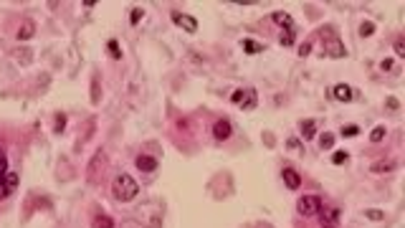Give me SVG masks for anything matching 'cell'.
Returning <instances> with one entry per match:
<instances>
[{
    "instance_id": "cell-1",
    "label": "cell",
    "mask_w": 405,
    "mask_h": 228,
    "mask_svg": "<svg viewBox=\"0 0 405 228\" xmlns=\"http://www.w3.org/2000/svg\"><path fill=\"white\" fill-rule=\"evenodd\" d=\"M137 193H139V185H137V180L132 175H127V172H119L117 177L111 180V195L117 198V200H122V203H127V200H132V198H137Z\"/></svg>"
},
{
    "instance_id": "cell-2",
    "label": "cell",
    "mask_w": 405,
    "mask_h": 228,
    "mask_svg": "<svg viewBox=\"0 0 405 228\" xmlns=\"http://www.w3.org/2000/svg\"><path fill=\"white\" fill-rule=\"evenodd\" d=\"M104 162H107V155H104V150H99L96 155L92 157V162H89V170H86V180L89 183H99L101 180V175H104Z\"/></svg>"
},
{
    "instance_id": "cell-3",
    "label": "cell",
    "mask_w": 405,
    "mask_h": 228,
    "mask_svg": "<svg viewBox=\"0 0 405 228\" xmlns=\"http://www.w3.org/2000/svg\"><path fill=\"white\" fill-rule=\"evenodd\" d=\"M319 208H322V198L319 195H304V198H299V203H296V210L301 213V215H316L319 213Z\"/></svg>"
},
{
    "instance_id": "cell-4",
    "label": "cell",
    "mask_w": 405,
    "mask_h": 228,
    "mask_svg": "<svg viewBox=\"0 0 405 228\" xmlns=\"http://www.w3.org/2000/svg\"><path fill=\"white\" fill-rule=\"evenodd\" d=\"M236 104H243V109H253L258 104V94H256V89H236L233 96H231Z\"/></svg>"
},
{
    "instance_id": "cell-5",
    "label": "cell",
    "mask_w": 405,
    "mask_h": 228,
    "mask_svg": "<svg viewBox=\"0 0 405 228\" xmlns=\"http://www.w3.org/2000/svg\"><path fill=\"white\" fill-rule=\"evenodd\" d=\"M322 38H327V43H324V51H327V56H332V58H342L347 54L345 46L339 43V38L332 33V31H322Z\"/></svg>"
},
{
    "instance_id": "cell-6",
    "label": "cell",
    "mask_w": 405,
    "mask_h": 228,
    "mask_svg": "<svg viewBox=\"0 0 405 228\" xmlns=\"http://www.w3.org/2000/svg\"><path fill=\"white\" fill-rule=\"evenodd\" d=\"M316 215H319V226L322 228H337L339 226V208H332V206L324 208L322 206Z\"/></svg>"
},
{
    "instance_id": "cell-7",
    "label": "cell",
    "mask_w": 405,
    "mask_h": 228,
    "mask_svg": "<svg viewBox=\"0 0 405 228\" xmlns=\"http://www.w3.org/2000/svg\"><path fill=\"white\" fill-rule=\"evenodd\" d=\"M170 18H172V23H175V25H180V28H183V31H187V33H195V31H198V20H195L193 16H187V13L172 10V13H170Z\"/></svg>"
},
{
    "instance_id": "cell-8",
    "label": "cell",
    "mask_w": 405,
    "mask_h": 228,
    "mask_svg": "<svg viewBox=\"0 0 405 228\" xmlns=\"http://www.w3.org/2000/svg\"><path fill=\"white\" fill-rule=\"evenodd\" d=\"M231 134H233V127H231V122H228V119H218V122L213 124V137L218 139V142L231 139Z\"/></svg>"
},
{
    "instance_id": "cell-9",
    "label": "cell",
    "mask_w": 405,
    "mask_h": 228,
    "mask_svg": "<svg viewBox=\"0 0 405 228\" xmlns=\"http://www.w3.org/2000/svg\"><path fill=\"white\" fill-rule=\"evenodd\" d=\"M271 20L276 25H281V28H286V31H294V18H291L289 13H284V10H274L271 13Z\"/></svg>"
},
{
    "instance_id": "cell-10",
    "label": "cell",
    "mask_w": 405,
    "mask_h": 228,
    "mask_svg": "<svg viewBox=\"0 0 405 228\" xmlns=\"http://www.w3.org/2000/svg\"><path fill=\"white\" fill-rule=\"evenodd\" d=\"M284 183H286V188L289 190H296V188H301V175L294 170V168H284Z\"/></svg>"
},
{
    "instance_id": "cell-11",
    "label": "cell",
    "mask_w": 405,
    "mask_h": 228,
    "mask_svg": "<svg viewBox=\"0 0 405 228\" xmlns=\"http://www.w3.org/2000/svg\"><path fill=\"white\" fill-rule=\"evenodd\" d=\"M137 168L142 170V172H155L157 170V160L152 157V155H139L137 157Z\"/></svg>"
},
{
    "instance_id": "cell-12",
    "label": "cell",
    "mask_w": 405,
    "mask_h": 228,
    "mask_svg": "<svg viewBox=\"0 0 405 228\" xmlns=\"http://www.w3.org/2000/svg\"><path fill=\"white\" fill-rule=\"evenodd\" d=\"M240 46H243V51H246V54H261V51H263V43L261 41H256V38H243V41H240Z\"/></svg>"
},
{
    "instance_id": "cell-13",
    "label": "cell",
    "mask_w": 405,
    "mask_h": 228,
    "mask_svg": "<svg viewBox=\"0 0 405 228\" xmlns=\"http://www.w3.org/2000/svg\"><path fill=\"white\" fill-rule=\"evenodd\" d=\"M36 36V25H33V20H25L20 28H18V41H28V38H33Z\"/></svg>"
},
{
    "instance_id": "cell-14",
    "label": "cell",
    "mask_w": 405,
    "mask_h": 228,
    "mask_svg": "<svg viewBox=\"0 0 405 228\" xmlns=\"http://www.w3.org/2000/svg\"><path fill=\"white\" fill-rule=\"evenodd\" d=\"M92 228H114V221L109 218L107 213H96L92 218Z\"/></svg>"
},
{
    "instance_id": "cell-15",
    "label": "cell",
    "mask_w": 405,
    "mask_h": 228,
    "mask_svg": "<svg viewBox=\"0 0 405 228\" xmlns=\"http://www.w3.org/2000/svg\"><path fill=\"white\" fill-rule=\"evenodd\" d=\"M299 130H301V137H304V139H312V137L316 134V122H314V119H304V122L299 124Z\"/></svg>"
},
{
    "instance_id": "cell-16",
    "label": "cell",
    "mask_w": 405,
    "mask_h": 228,
    "mask_svg": "<svg viewBox=\"0 0 405 228\" xmlns=\"http://www.w3.org/2000/svg\"><path fill=\"white\" fill-rule=\"evenodd\" d=\"M334 99L350 101V99H352V89H350L347 84H337V86H334Z\"/></svg>"
},
{
    "instance_id": "cell-17",
    "label": "cell",
    "mask_w": 405,
    "mask_h": 228,
    "mask_svg": "<svg viewBox=\"0 0 405 228\" xmlns=\"http://www.w3.org/2000/svg\"><path fill=\"white\" fill-rule=\"evenodd\" d=\"M392 168H395V162H392V160H380V162H375V165H372L370 170L380 175V172H390Z\"/></svg>"
},
{
    "instance_id": "cell-18",
    "label": "cell",
    "mask_w": 405,
    "mask_h": 228,
    "mask_svg": "<svg viewBox=\"0 0 405 228\" xmlns=\"http://www.w3.org/2000/svg\"><path fill=\"white\" fill-rule=\"evenodd\" d=\"M107 51H109V56H111V58H122V46H119L117 38H111V41L107 43Z\"/></svg>"
},
{
    "instance_id": "cell-19",
    "label": "cell",
    "mask_w": 405,
    "mask_h": 228,
    "mask_svg": "<svg viewBox=\"0 0 405 228\" xmlns=\"http://www.w3.org/2000/svg\"><path fill=\"white\" fill-rule=\"evenodd\" d=\"M54 132L56 134H61L63 130H66V114H63V112H56V117H54Z\"/></svg>"
},
{
    "instance_id": "cell-20",
    "label": "cell",
    "mask_w": 405,
    "mask_h": 228,
    "mask_svg": "<svg viewBox=\"0 0 405 228\" xmlns=\"http://www.w3.org/2000/svg\"><path fill=\"white\" fill-rule=\"evenodd\" d=\"M3 183H5V188H8V193H13V190H16V188H18V183H20V177H18V172H8Z\"/></svg>"
},
{
    "instance_id": "cell-21",
    "label": "cell",
    "mask_w": 405,
    "mask_h": 228,
    "mask_svg": "<svg viewBox=\"0 0 405 228\" xmlns=\"http://www.w3.org/2000/svg\"><path fill=\"white\" fill-rule=\"evenodd\" d=\"M13 58H18L20 63H23V66H28V63H31V51H13Z\"/></svg>"
},
{
    "instance_id": "cell-22",
    "label": "cell",
    "mask_w": 405,
    "mask_h": 228,
    "mask_svg": "<svg viewBox=\"0 0 405 228\" xmlns=\"http://www.w3.org/2000/svg\"><path fill=\"white\" fill-rule=\"evenodd\" d=\"M319 145H322L324 150H332V147H334V134H332V132H324V134L319 137Z\"/></svg>"
},
{
    "instance_id": "cell-23",
    "label": "cell",
    "mask_w": 405,
    "mask_h": 228,
    "mask_svg": "<svg viewBox=\"0 0 405 228\" xmlns=\"http://www.w3.org/2000/svg\"><path fill=\"white\" fill-rule=\"evenodd\" d=\"M372 33H375V25H372L370 20H365V23L360 25V36H362V38H370Z\"/></svg>"
},
{
    "instance_id": "cell-24",
    "label": "cell",
    "mask_w": 405,
    "mask_h": 228,
    "mask_svg": "<svg viewBox=\"0 0 405 228\" xmlns=\"http://www.w3.org/2000/svg\"><path fill=\"white\" fill-rule=\"evenodd\" d=\"M347 160H350V155H347L345 150H337L334 155H332V162H334V165H345Z\"/></svg>"
},
{
    "instance_id": "cell-25",
    "label": "cell",
    "mask_w": 405,
    "mask_h": 228,
    "mask_svg": "<svg viewBox=\"0 0 405 228\" xmlns=\"http://www.w3.org/2000/svg\"><path fill=\"white\" fill-rule=\"evenodd\" d=\"M370 139L372 142H383L385 139V127H375V130L370 132Z\"/></svg>"
},
{
    "instance_id": "cell-26",
    "label": "cell",
    "mask_w": 405,
    "mask_h": 228,
    "mask_svg": "<svg viewBox=\"0 0 405 228\" xmlns=\"http://www.w3.org/2000/svg\"><path fill=\"white\" fill-rule=\"evenodd\" d=\"M357 134H360V127H354V124L342 127V137H357Z\"/></svg>"
},
{
    "instance_id": "cell-27",
    "label": "cell",
    "mask_w": 405,
    "mask_h": 228,
    "mask_svg": "<svg viewBox=\"0 0 405 228\" xmlns=\"http://www.w3.org/2000/svg\"><path fill=\"white\" fill-rule=\"evenodd\" d=\"M365 218H370V221H383L385 213H383V210H365Z\"/></svg>"
},
{
    "instance_id": "cell-28",
    "label": "cell",
    "mask_w": 405,
    "mask_h": 228,
    "mask_svg": "<svg viewBox=\"0 0 405 228\" xmlns=\"http://www.w3.org/2000/svg\"><path fill=\"white\" fill-rule=\"evenodd\" d=\"M291 43H294V31L281 33V46H291Z\"/></svg>"
},
{
    "instance_id": "cell-29",
    "label": "cell",
    "mask_w": 405,
    "mask_h": 228,
    "mask_svg": "<svg viewBox=\"0 0 405 228\" xmlns=\"http://www.w3.org/2000/svg\"><path fill=\"white\" fill-rule=\"evenodd\" d=\"M395 54H398V56H405V43H403V38H395Z\"/></svg>"
},
{
    "instance_id": "cell-30",
    "label": "cell",
    "mask_w": 405,
    "mask_h": 228,
    "mask_svg": "<svg viewBox=\"0 0 405 228\" xmlns=\"http://www.w3.org/2000/svg\"><path fill=\"white\" fill-rule=\"evenodd\" d=\"M312 54V43H304V46H299V56H309Z\"/></svg>"
},
{
    "instance_id": "cell-31",
    "label": "cell",
    "mask_w": 405,
    "mask_h": 228,
    "mask_svg": "<svg viewBox=\"0 0 405 228\" xmlns=\"http://www.w3.org/2000/svg\"><path fill=\"white\" fill-rule=\"evenodd\" d=\"M380 69H383V71H390V69H392V58H383V61H380Z\"/></svg>"
},
{
    "instance_id": "cell-32",
    "label": "cell",
    "mask_w": 405,
    "mask_h": 228,
    "mask_svg": "<svg viewBox=\"0 0 405 228\" xmlns=\"http://www.w3.org/2000/svg\"><path fill=\"white\" fill-rule=\"evenodd\" d=\"M286 147H289V150H299V147H301V142H299V139H289Z\"/></svg>"
},
{
    "instance_id": "cell-33",
    "label": "cell",
    "mask_w": 405,
    "mask_h": 228,
    "mask_svg": "<svg viewBox=\"0 0 405 228\" xmlns=\"http://www.w3.org/2000/svg\"><path fill=\"white\" fill-rule=\"evenodd\" d=\"M92 86H94V92H92V99H94V101H99V81L94 79V84H92Z\"/></svg>"
},
{
    "instance_id": "cell-34",
    "label": "cell",
    "mask_w": 405,
    "mask_h": 228,
    "mask_svg": "<svg viewBox=\"0 0 405 228\" xmlns=\"http://www.w3.org/2000/svg\"><path fill=\"white\" fill-rule=\"evenodd\" d=\"M387 109H392V112L398 109V99H395V96H390V99H387Z\"/></svg>"
},
{
    "instance_id": "cell-35",
    "label": "cell",
    "mask_w": 405,
    "mask_h": 228,
    "mask_svg": "<svg viewBox=\"0 0 405 228\" xmlns=\"http://www.w3.org/2000/svg\"><path fill=\"white\" fill-rule=\"evenodd\" d=\"M139 18H142V10H132V23H139Z\"/></svg>"
},
{
    "instance_id": "cell-36",
    "label": "cell",
    "mask_w": 405,
    "mask_h": 228,
    "mask_svg": "<svg viewBox=\"0 0 405 228\" xmlns=\"http://www.w3.org/2000/svg\"><path fill=\"white\" fill-rule=\"evenodd\" d=\"M81 5H84V8H94V5H96V0H84Z\"/></svg>"
}]
</instances>
